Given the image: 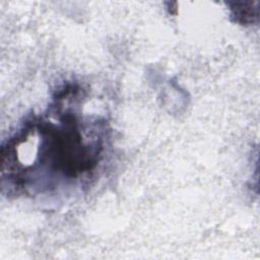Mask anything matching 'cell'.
<instances>
[{
    "label": "cell",
    "mask_w": 260,
    "mask_h": 260,
    "mask_svg": "<svg viewBox=\"0 0 260 260\" xmlns=\"http://www.w3.org/2000/svg\"><path fill=\"white\" fill-rule=\"evenodd\" d=\"M23 124L36 137L32 166L8 185L9 193L24 192L28 178L38 169L73 180L92 172L102 158L104 132L85 137L86 125L75 113L58 114V122L32 116Z\"/></svg>",
    "instance_id": "obj_1"
},
{
    "label": "cell",
    "mask_w": 260,
    "mask_h": 260,
    "mask_svg": "<svg viewBox=\"0 0 260 260\" xmlns=\"http://www.w3.org/2000/svg\"><path fill=\"white\" fill-rule=\"evenodd\" d=\"M230 16L241 25H251L259 20V2H229Z\"/></svg>",
    "instance_id": "obj_2"
}]
</instances>
